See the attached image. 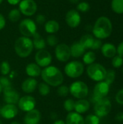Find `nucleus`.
I'll return each instance as SVG.
<instances>
[{"label":"nucleus","mask_w":123,"mask_h":124,"mask_svg":"<svg viewBox=\"0 0 123 124\" xmlns=\"http://www.w3.org/2000/svg\"><path fill=\"white\" fill-rule=\"evenodd\" d=\"M92 32L94 36L99 39H104L109 37L112 32L111 20L105 16L99 17L92 28Z\"/></svg>","instance_id":"nucleus-1"},{"label":"nucleus","mask_w":123,"mask_h":124,"mask_svg":"<svg viewBox=\"0 0 123 124\" xmlns=\"http://www.w3.org/2000/svg\"><path fill=\"white\" fill-rule=\"evenodd\" d=\"M41 74L44 82L52 86H59L64 81L62 73L55 66L46 67Z\"/></svg>","instance_id":"nucleus-2"},{"label":"nucleus","mask_w":123,"mask_h":124,"mask_svg":"<svg viewBox=\"0 0 123 124\" xmlns=\"http://www.w3.org/2000/svg\"><path fill=\"white\" fill-rule=\"evenodd\" d=\"M33 48L32 39L28 37L22 36L17 38L14 42V51L22 58L28 57L32 53Z\"/></svg>","instance_id":"nucleus-3"},{"label":"nucleus","mask_w":123,"mask_h":124,"mask_svg":"<svg viewBox=\"0 0 123 124\" xmlns=\"http://www.w3.org/2000/svg\"><path fill=\"white\" fill-rule=\"evenodd\" d=\"M107 70L99 63H93L87 68V74L90 78L95 81H102L106 76Z\"/></svg>","instance_id":"nucleus-4"},{"label":"nucleus","mask_w":123,"mask_h":124,"mask_svg":"<svg viewBox=\"0 0 123 124\" xmlns=\"http://www.w3.org/2000/svg\"><path fill=\"white\" fill-rule=\"evenodd\" d=\"M19 31L22 36L30 38L37 32L36 22L30 18H25L19 23Z\"/></svg>","instance_id":"nucleus-5"},{"label":"nucleus","mask_w":123,"mask_h":124,"mask_svg":"<svg viewBox=\"0 0 123 124\" xmlns=\"http://www.w3.org/2000/svg\"><path fill=\"white\" fill-rule=\"evenodd\" d=\"M83 64L79 61H71L65 67V72L66 75L72 78L80 77L83 73Z\"/></svg>","instance_id":"nucleus-6"},{"label":"nucleus","mask_w":123,"mask_h":124,"mask_svg":"<svg viewBox=\"0 0 123 124\" xmlns=\"http://www.w3.org/2000/svg\"><path fill=\"white\" fill-rule=\"evenodd\" d=\"M69 89H70V94L73 97L78 99L85 98L88 94V86L84 82L80 81L73 82L70 85Z\"/></svg>","instance_id":"nucleus-7"},{"label":"nucleus","mask_w":123,"mask_h":124,"mask_svg":"<svg viewBox=\"0 0 123 124\" xmlns=\"http://www.w3.org/2000/svg\"><path fill=\"white\" fill-rule=\"evenodd\" d=\"M112 109V104L109 99L101 98L95 103L94 112L98 117H104L107 116Z\"/></svg>","instance_id":"nucleus-8"},{"label":"nucleus","mask_w":123,"mask_h":124,"mask_svg":"<svg viewBox=\"0 0 123 124\" xmlns=\"http://www.w3.org/2000/svg\"><path fill=\"white\" fill-rule=\"evenodd\" d=\"M18 9L22 15L30 17L34 15L37 12L38 5L34 0H21L19 3Z\"/></svg>","instance_id":"nucleus-9"},{"label":"nucleus","mask_w":123,"mask_h":124,"mask_svg":"<svg viewBox=\"0 0 123 124\" xmlns=\"http://www.w3.org/2000/svg\"><path fill=\"white\" fill-rule=\"evenodd\" d=\"M109 92V85L104 81H99L96 84L94 89L93 102L96 103L101 98H104Z\"/></svg>","instance_id":"nucleus-10"},{"label":"nucleus","mask_w":123,"mask_h":124,"mask_svg":"<svg viewBox=\"0 0 123 124\" xmlns=\"http://www.w3.org/2000/svg\"><path fill=\"white\" fill-rule=\"evenodd\" d=\"M55 56L60 62L68 61L71 57L70 46L65 43L58 44L55 48Z\"/></svg>","instance_id":"nucleus-11"},{"label":"nucleus","mask_w":123,"mask_h":124,"mask_svg":"<svg viewBox=\"0 0 123 124\" xmlns=\"http://www.w3.org/2000/svg\"><path fill=\"white\" fill-rule=\"evenodd\" d=\"M35 60L39 67L46 68L49 66L52 60L51 54L49 52L45 49L38 50L35 55Z\"/></svg>","instance_id":"nucleus-12"},{"label":"nucleus","mask_w":123,"mask_h":124,"mask_svg":"<svg viewBox=\"0 0 123 124\" xmlns=\"http://www.w3.org/2000/svg\"><path fill=\"white\" fill-rule=\"evenodd\" d=\"M65 22L69 27L72 28H77L78 26H79L81 22L80 12L76 9H70L66 13Z\"/></svg>","instance_id":"nucleus-13"},{"label":"nucleus","mask_w":123,"mask_h":124,"mask_svg":"<svg viewBox=\"0 0 123 124\" xmlns=\"http://www.w3.org/2000/svg\"><path fill=\"white\" fill-rule=\"evenodd\" d=\"M36 100L31 96H24L20 98L18 101L19 108L25 112H28L34 109L36 106Z\"/></svg>","instance_id":"nucleus-14"},{"label":"nucleus","mask_w":123,"mask_h":124,"mask_svg":"<svg viewBox=\"0 0 123 124\" xmlns=\"http://www.w3.org/2000/svg\"><path fill=\"white\" fill-rule=\"evenodd\" d=\"M2 90L4 92V100L5 102L12 105L18 103L20 100V94L14 89H13L12 86L3 89Z\"/></svg>","instance_id":"nucleus-15"},{"label":"nucleus","mask_w":123,"mask_h":124,"mask_svg":"<svg viewBox=\"0 0 123 124\" xmlns=\"http://www.w3.org/2000/svg\"><path fill=\"white\" fill-rule=\"evenodd\" d=\"M18 113L17 108L15 105L12 104H7L2 107L0 110L1 116L6 119H12L14 118Z\"/></svg>","instance_id":"nucleus-16"},{"label":"nucleus","mask_w":123,"mask_h":124,"mask_svg":"<svg viewBox=\"0 0 123 124\" xmlns=\"http://www.w3.org/2000/svg\"><path fill=\"white\" fill-rule=\"evenodd\" d=\"M41 121V113L36 109H33L27 112L24 122L25 124H38Z\"/></svg>","instance_id":"nucleus-17"},{"label":"nucleus","mask_w":123,"mask_h":124,"mask_svg":"<svg viewBox=\"0 0 123 124\" xmlns=\"http://www.w3.org/2000/svg\"><path fill=\"white\" fill-rule=\"evenodd\" d=\"M101 53L103 55L107 58H112L117 54V48L115 46L111 43H106L104 44L101 47Z\"/></svg>","instance_id":"nucleus-18"},{"label":"nucleus","mask_w":123,"mask_h":124,"mask_svg":"<svg viewBox=\"0 0 123 124\" xmlns=\"http://www.w3.org/2000/svg\"><path fill=\"white\" fill-rule=\"evenodd\" d=\"M37 84V81L35 78H28L22 82V89L25 93H32L35 91Z\"/></svg>","instance_id":"nucleus-19"},{"label":"nucleus","mask_w":123,"mask_h":124,"mask_svg":"<svg viewBox=\"0 0 123 124\" xmlns=\"http://www.w3.org/2000/svg\"><path fill=\"white\" fill-rule=\"evenodd\" d=\"M66 124H85L83 116L76 113L70 112L66 117Z\"/></svg>","instance_id":"nucleus-20"},{"label":"nucleus","mask_w":123,"mask_h":124,"mask_svg":"<svg viewBox=\"0 0 123 124\" xmlns=\"http://www.w3.org/2000/svg\"><path fill=\"white\" fill-rule=\"evenodd\" d=\"M70 48V52H71V56L75 57V58H78L81 56H83L85 54V48L80 44L79 41L74 42Z\"/></svg>","instance_id":"nucleus-21"},{"label":"nucleus","mask_w":123,"mask_h":124,"mask_svg":"<svg viewBox=\"0 0 123 124\" xmlns=\"http://www.w3.org/2000/svg\"><path fill=\"white\" fill-rule=\"evenodd\" d=\"M33 47L38 50H41V49H44L46 46V40L38 33L36 32L33 36Z\"/></svg>","instance_id":"nucleus-22"},{"label":"nucleus","mask_w":123,"mask_h":124,"mask_svg":"<svg viewBox=\"0 0 123 124\" xmlns=\"http://www.w3.org/2000/svg\"><path fill=\"white\" fill-rule=\"evenodd\" d=\"M59 24L55 20H49L46 21L44 24V30L47 33L54 34L59 31Z\"/></svg>","instance_id":"nucleus-23"},{"label":"nucleus","mask_w":123,"mask_h":124,"mask_svg":"<svg viewBox=\"0 0 123 124\" xmlns=\"http://www.w3.org/2000/svg\"><path fill=\"white\" fill-rule=\"evenodd\" d=\"M90 108V103L88 100L80 99L75 103V110L76 113L81 114L87 112Z\"/></svg>","instance_id":"nucleus-24"},{"label":"nucleus","mask_w":123,"mask_h":124,"mask_svg":"<svg viewBox=\"0 0 123 124\" xmlns=\"http://www.w3.org/2000/svg\"><path fill=\"white\" fill-rule=\"evenodd\" d=\"M25 71L28 76L30 77H37L39 76L41 73V67H39L36 63H29L27 65Z\"/></svg>","instance_id":"nucleus-25"},{"label":"nucleus","mask_w":123,"mask_h":124,"mask_svg":"<svg viewBox=\"0 0 123 124\" xmlns=\"http://www.w3.org/2000/svg\"><path fill=\"white\" fill-rule=\"evenodd\" d=\"M94 39H95L94 38V36L92 35L87 33V34H85V35L81 36L79 42L85 48V49H91Z\"/></svg>","instance_id":"nucleus-26"},{"label":"nucleus","mask_w":123,"mask_h":124,"mask_svg":"<svg viewBox=\"0 0 123 124\" xmlns=\"http://www.w3.org/2000/svg\"><path fill=\"white\" fill-rule=\"evenodd\" d=\"M21 12H20L19 9L14 8L11 9L8 13V19L12 23H17L18 22L21 18Z\"/></svg>","instance_id":"nucleus-27"},{"label":"nucleus","mask_w":123,"mask_h":124,"mask_svg":"<svg viewBox=\"0 0 123 124\" xmlns=\"http://www.w3.org/2000/svg\"><path fill=\"white\" fill-rule=\"evenodd\" d=\"M111 7L114 12L117 14H123V0H112Z\"/></svg>","instance_id":"nucleus-28"},{"label":"nucleus","mask_w":123,"mask_h":124,"mask_svg":"<svg viewBox=\"0 0 123 124\" xmlns=\"http://www.w3.org/2000/svg\"><path fill=\"white\" fill-rule=\"evenodd\" d=\"M96 54L94 52H86L84 54H83V62L86 65H91V64H93L95 60H96Z\"/></svg>","instance_id":"nucleus-29"},{"label":"nucleus","mask_w":123,"mask_h":124,"mask_svg":"<svg viewBox=\"0 0 123 124\" xmlns=\"http://www.w3.org/2000/svg\"><path fill=\"white\" fill-rule=\"evenodd\" d=\"M115 76H116V73L114 70L109 69V70H107V73H106L105 78L104 79V82H106L109 85L112 84L115 79Z\"/></svg>","instance_id":"nucleus-30"},{"label":"nucleus","mask_w":123,"mask_h":124,"mask_svg":"<svg viewBox=\"0 0 123 124\" xmlns=\"http://www.w3.org/2000/svg\"><path fill=\"white\" fill-rule=\"evenodd\" d=\"M38 92H39V94L41 96L48 95L49 94V92H50L49 86L47 84H46L45 82L39 84V85H38Z\"/></svg>","instance_id":"nucleus-31"},{"label":"nucleus","mask_w":123,"mask_h":124,"mask_svg":"<svg viewBox=\"0 0 123 124\" xmlns=\"http://www.w3.org/2000/svg\"><path fill=\"white\" fill-rule=\"evenodd\" d=\"M85 124H99L100 119L99 117H98L96 115H88L86 117L84 120Z\"/></svg>","instance_id":"nucleus-32"},{"label":"nucleus","mask_w":123,"mask_h":124,"mask_svg":"<svg viewBox=\"0 0 123 124\" xmlns=\"http://www.w3.org/2000/svg\"><path fill=\"white\" fill-rule=\"evenodd\" d=\"M46 42L50 46H55L58 44V39L54 34H49L46 39Z\"/></svg>","instance_id":"nucleus-33"},{"label":"nucleus","mask_w":123,"mask_h":124,"mask_svg":"<svg viewBox=\"0 0 123 124\" xmlns=\"http://www.w3.org/2000/svg\"><path fill=\"white\" fill-rule=\"evenodd\" d=\"M90 9V4L86 1L79 2L77 5V10L80 12H87Z\"/></svg>","instance_id":"nucleus-34"},{"label":"nucleus","mask_w":123,"mask_h":124,"mask_svg":"<svg viewBox=\"0 0 123 124\" xmlns=\"http://www.w3.org/2000/svg\"><path fill=\"white\" fill-rule=\"evenodd\" d=\"M1 73L4 76L7 75L10 72V65L7 61H3L0 65Z\"/></svg>","instance_id":"nucleus-35"},{"label":"nucleus","mask_w":123,"mask_h":124,"mask_svg":"<svg viewBox=\"0 0 123 124\" xmlns=\"http://www.w3.org/2000/svg\"><path fill=\"white\" fill-rule=\"evenodd\" d=\"M75 102L73 100L68 99L64 102V108L68 112H72L73 110H75Z\"/></svg>","instance_id":"nucleus-36"},{"label":"nucleus","mask_w":123,"mask_h":124,"mask_svg":"<svg viewBox=\"0 0 123 124\" xmlns=\"http://www.w3.org/2000/svg\"><path fill=\"white\" fill-rule=\"evenodd\" d=\"M112 65H113L114 68H116L121 67L123 65V58L119 55H117V56L115 55L114 57H112Z\"/></svg>","instance_id":"nucleus-37"},{"label":"nucleus","mask_w":123,"mask_h":124,"mask_svg":"<svg viewBox=\"0 0 123 124\" xmlns=\"http://www.w3.org/2000/svg\"><path fill=\"white\" fill-rule=\"evenodd\" d=\"M70 92V89L67 86H61L57 89V94L60 97H67Z\"/></svg>","instance_id":"nucleus-38"},{"label":"nucleus","mask_w":123,"mask_h":124,"mask_svg":"<svg viewBox=\"0 0 123 124\" xmlns=\"http://www.w3.org/2000/svg\"><path fill=\"white\" fill-rule=\"evenodd\" d=\"M0 84L2 87V89L12 86L11 82L9 81V80L7 77H4V76L0 77Z\"/></svg>","instance_id":"nucleus-39"},{"label":"nucleus","mask_w":123,"mask_h":124,"mask_svg":"<svg viewBox=\"0 0 123 124\" xmlns=\"http://www.w3.org/2000/svg\"><path fill=\"white\" fill-rule=\"evenodd\" d=\"M46 22V18L44 15L39 14L36 17V23L38 25H43Z\"/></svg>","instance_id":"nucleus-40"},{"label":"nucleus","mask_w":123,"mask_h":124,"mask_svg":"<svg viewBox=\"0 0 123 124\" xmlns=\"http://www.w3.org/2000/svg\"><path fill=\"white\" fill-rule=\"evenodd\" d=\"M115 100L117 101V102L120 105H123V89L121 90H120L115 97Z\"/></svg>","instance_id":"nucleus-41"},{"label":"nucleus","mask_w":123,"mask_h":124,"mask_svg":"<svg viewBox=\"0 0 123 124\" xmlns=\"http://www.w3.org/2000/svg\"><path fill=\"white\" fill-rule=\"evenodd\" d=\"M101 46H102V42H101V39H96L94 41V43H93V45H92L91 49H94V50L99 49H100L101 47Z\"/></svg>","instance_id":"nucleus-42"},{"label":"nucleus","mask_w":123,"mask_h":124,"mask_svg":"<svg viewBox=\"0 0 123 124\" xmlns=\"http://www.w3.org/2000/svg\"><path fill=\"white\" fill-rule=\"evenodd\" d=\"M6 26V19L4 16L0 13V31L4 29Z\"/></svg>","instance_id":"nucleus-43"},{"label":"nucleus","mask_w":123,"mask_h":124,"mask_svg":"<svg viewBox=\"0 0 123 124\" xmlns=\"http://www.w3.org/2000/svg\"><path fill=\"white\" fill-rule=\"evenodd\" d=\"M117 53L119 56L122 57L123 58V41H122L117 48Z\"/></svg>","instance_id":"nucleus-44"},{"label":"nucleus","mask_w":123,"mask_h":124,"mask_svg":"<svg viewBox=\"0 0 123 124\" xmlns=\"http://www.w3.org/2000/svg\"><path fill=\"white\" fill-rule=\"evenodd\" d=\"M115 119L117 121H123V112H120L116 115Z\"/></svg>","instance_id":"nucleus-45"},{"label":"nucleus","mask_w":123,"mask_h":124,"mask_svg":"<svg viewBox=\"0 0 123 124\" xmlns=\"http://www.w3.org/2000/svg\"><path fill=\"white\" fill-rule=\"evenodd\" d=\"M10 5H17L21 1V0H7Z\"/></svg>","instance_id":"nucleus-46"},{"label":"nucleus","mask_w":123,"mask_h":124,"mask_svg":"<svg viewBox=\"0 0 123 124\" xmlns=\"http://www.w3.org/2000/svg\"><path fill=\"white\" fill-rule=\"evenodd\" d=\"M53 124H66L63 121H62V120H57V121H56Z\"/></svg>","instance_id":"nucleus-47"},{"label":"nucleus","mask_w":123,"mask_h":124,"mask_svg":"<svg viewBox=\"0 0 123 124\" xmlns=\"http://www.w3.org/2000/svg\"><path fill=\"white\" fill-rule=\"evenodd\" d=\"M70 3L72 4H78L80 0H68Z\"/></svg>","instance_id":"nucleus-48"},{"label":"nucleus","mask_w":123,"mask_h":124,"mask_svg":"<svg viewBox=\"0 0 123 124\" xmlns=\"http://www.w3.org/2000/svg\"><path fill=\"white\" fill-rule=\"evenodd\" d=\"M11 124H20L18 122H17V121H13V122H12Z\"/></svg>","instance_id":"nucleus-49"},{"label":"nucleus","mask_w":123,"mask_h":124,"mask_svg":"<svg viewBox=\"0 0 123 124\" xmlns=\"http://www.w3.org/2000/svg\"><path fill=\"white\" fill-rule=\"evenodd\" d=\"M1 92H2V87H1V84H0V94H1Z\"/></svg>","instance_id":"nucleus-50"},{"label":"nucleus","mask_w":123,"mask_h":124,"mask_svg":"<svg viewBox=\"0 0 123 124\" xmlns=\"http://www.w3.org/2000/svg\"><path fill=\"white\" fill-rule=\"evenodd\" d=\"M3 1H4V0H0V4L3 2Z\"/></svg>","instance_id":"nucleus-51"},{"label":"nucleus","mask_w":123,"mask_h":124,"mask_svg":"<svg viewBox=\"0 0 123 124\" xmlns=\"http://www.w3.org/2000/svg\"><path fill=\"white\" fill-rule=\"evenodd\" d=\"M0 124H1V121H0Z\"/></svg>","instance_id":"nucleus-52"},{"label":"nucleus","mask_w":123,"mask_h":124,"mask_svg":"<svg viewBox=\"0 0 123 124\" xmlns=\"http://www.w3.org/2000/svg\"></svg>","instance_id":"nucleus-53"}]
</instances>
